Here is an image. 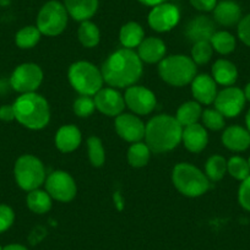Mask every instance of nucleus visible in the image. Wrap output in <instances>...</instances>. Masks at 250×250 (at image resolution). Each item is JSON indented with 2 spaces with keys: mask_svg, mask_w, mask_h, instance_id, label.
<instances>
[{
  "mask_svg": "<svg viewBox=\"0 0 250 250\" xmlns=\"http://www.w3.org/2000/svg\"><path fill=\"white\" fill-rule=\"evenodd\" d=\"M204 125L211 130H221L225 126V117L217 109H206L203 114Z\"/></svg>",
  "mask_w": 250,
  "mask_h": 250,
  "instance_id": "36",
  "label": "nucleus"
},
{
  "mask_svg": "<svg viewBox=\"0 0 250 250\" xmlns=\"http://www.w3.org/2000/svg\"><path fill=\"white\" fill-rule=\"evenodd\" d=\"M114 203H115V206H117L118 210H123V208H124V205H123V199H122V195H120V193H114Z\"/></svg>",
  "mask_w": 250,
  "mask_h": 250,
  "instance_id": "45",
  "label": "nucleus"
},
{
  "mask_svg": "<svg viewBox=\"0 0 250 250\" xmlns=\"http://www.w3.org/2000/svg\"><path fill=\"white\" fill-rule=\"evenodd\" d=\"M227 170L234 179L245 180L250 175V167L247 160L234 156L227 162Z\"/></svg>",
  "mask_w": 250,
  "mask_h": 250,
  "instance_id": "33",
  "label": "nucleus"
},
{
  "mask_svg": "<svg viewBox=\"0 0 250 250\" xmlns=\"http://www.w3.org/2000/svg\"><path fill=\"white\" fill-rule=\"evenodd\" d=\"M69 81L81 96H95L102 88V73L88 62H76L69 69Z\"/></svg>",
  "mask_w": 250,
  "mask_h": 250,
  "instance_id": "6",
  "label": "nucleus"
},
{
  "mask_svg": "<svg viewBox=\"0 0 250 250\" xmlns=\"http://www.w3.org/2000/svg\"><path fill=\"white\" fill-rule=\"evenodd\" d=\"M244 95H245V98H247L248 101L250 102V83H248L247 86H245V90H244Z\"/></svg>",
  "mask_w": 250,
  "mask_h": 250,
  "instance_id": "48",
  "label": "nucleus"
},
{
  "mask_svg": "<svg viewBox=\"0 0 250 250\" xmlns=\"http://www.w3.org/2000/svg\"><path fill=\"white\" fill-rule=\"evenodd\" d=\"M73 108L75 114L79 115V117L81 118L90 117L96 109L95 100L91 98L90 96H81V97H79L78 100L74 102Z\"/></svg>",
  "mask_w": 250,
  "mask_h": 250,
  "instance_id": "37",
  "label": "nucleus"
},
{
  "mask_svg": "<svg viewBox=\"0 0 250 250\" xmlns=\"http://www.w3.org/2000/svg\"><path fill=\"white\" fill-rule=\"evenodd\" d=\"M41 35L37 27L35 26H26V27L21 28L18 33H16L15 42L18 44V47L22 48V49H28V48H32L40 42Z\"/></svg>",
  "mask_w": 250,
  "mask_h": 250,
  "instance_id": "31",
  "label": "nucleus"
},
{
  "mask_svg": "<svg viewBox=\"0 0 250 250\" xmlns=\"http://www.w3.org/2000/svg\"><path fill=\"white\" fill-rule=\"evenodd\" d=\"M93 100L96 108L108 117H118L125 108L124 97L114 88H101Z\"/></svg>",
  "mask_w": 250,
  "mask_h": 250,
  "instance_id": "15",
  "label": "nucleus"
},
{
  "mask_svg": "<svg viewBox=\"0 0 250 250\" xmlns=\"http://www.w3.org/2000/svg\"><path fill=\"white\" fill-rule=\"evenodd\" d=\"M125 104L135 114L145 115L152 112L156 107V96L152 91L143 86H130L125 92Z\"/></svg>",
  "mask_w": 250,
  "mask_h": 250,
  "instance_id": "13",
  "label": "nucleus"
},
{
  "mask_svg": "<svg viewBox=\"0 0 250 250\" xmlns=\"http://www.w3.org/2000/svg\"><path fill=\"white\" fill-rule=\"evenodd\" d=\"M151 150L146 144L134 143L128 151V161L133 167H145L150 160Z\"/></svg>",
  "mask_w": 250,
  "mask_h": 250,
  "instance_id": "29",
  "label": "nucleus"
},
{
  "mask_svg": "<svg viewBox=\"0 0 250 250\" xmlns=\"http://www.w3.org/2000/svg\"><path fill=\"white\" fill-rule=\"evenodd\" d=\"M215 23L208 16H198L188 23L185 35L193 42L210 41L215 35Z\"/></svg>",
  "mask_w": 250,
  "mask_h": 250,
  "instance_id": "19",
  "label": "nucleus"
},
{
  "mask_svg": "<svg viewBox=\"0 0 250 250\" xmlns=\"http://www.w3.org/2000/svg\"><path fill=\"white\" fill-rule=\"evenodd\" d=\"M0 250H3V248H1V247H0Z\"/></svg>",
  "mask_w": 250,
  "mask_h": 250,
  "instance_id": "50",
  "label": "nucleus"
},
{
  "mask_svg": "<svg viewBox=\"0 0 250 250\" xmlns=\"http://www.w3.org/2000/svg\"><path fill=\"white\" fill-rule=\"evenodd\" d=\"M45 234H47V230H45L44 228H43V227H36L35 229L32 230V233H31V235H30L31 244H37V243H40L41 240H42L43 238L45 237Z\"/></svg>",
  "mask_w": 250,
  "mask_h": 250,
  "instance_id": "43",
  "label": "nucleus"
},
{
  "mask_svg": "<svg viewBox=\"0 0 250 250\" xmlns=\"http://www.w3.org/2000/svg\"><path fill=\"white\" fill-rule=\"evenodd\" d=\"M182 134L183 126L174 117L168 114L156 115L146 125V145L151 152H167L179 145Z\"/></svg>",
  "mask_w": 250,
  "mask_h": 250,
  "instance_id": "2",
  "label": "nucleus"
},
{
  "mask_svg": "<svg viewBox=\"0 0 250 250\" xmlns=\"http://www.w3.org/2000/svg\"><path fill=\"white\" fill-rule=\"evenodd\" d=\"M87 148H88V157H90L91 163L95 167H101L104 163L105 155L104 148H103L102 141L97 136H90L87 139Z\"/></svg>",
  "mask_w": 250,
  "mask_h": 250,
  "instance_id": "34",
  "label": "nucleus"
},
{
  "mask_svg": "<svg viewBox=\"0 0 250 250\" xmlns=\"http://www.w3.org/2000/svg\"><path fill=\"white\" fill-rule=\"evenodd\" d=\"M180 20V11L175 5L163 3L153 6L148 14V25L157 32H167L178 25Z\"/></svg>",
  "mask_w": 250,
  "mask_h": 250,
  "instance_id": "12",
  "label": "nucleus"
},
{
  "mask_svg": "<svg viewBox=\"0 0 250 250\" xmlns=\"http://www.w3.org/2000/svg\"><path fill=\"white\" fill-rule=\"evenodd\" d=\"M158 73L165 83L182 87L195 79L196 64L187 55H170L161 60Z\"/></svg>",
  "mask_w": 250,
  "mask_h": 250,
  "instance_id": "4",
  "label": "nucleus"
},
{
  "mask_svg": "<svg viewBox=\"0 0 250 250\" xmlns=\"http://www.w3.org/2000/svg\"><path fill=\"white\" fill-rule=\"evenodd\" d=\"M43 80V71L37 64L25 62L14 70L10 83L15 91L20 93L35 92Z\"/></svg>",
  "mask_w": 250,
  "mask_h": 250,
  "instance_id": "9",
  "label": "nucleus"
},
{
  "mask_svg": "<svg viewBox=\"0 0 250 250\" xmlns=\"http://www.w3.org/2000/svg\"><path fill=\"white\" fill-rule=\"evenodd\" d=\"M81 133L75 125H64L55 135V146L62 152H73L80 146Z\"/></svg>",
  "mask_w": 250,
  "mask_h": 250,
  "instance_id": "22",
  "label": "nucleus"
},
{
  "mask_svg": "<svg viewBox=\"0 0 250 250\" xmlns=\"http://www.w3.org/2000/svg\"><path fill=\"white\" fill-rule=\"evenodd\" d=\"M13 105L15 109V119L26 128L40 130L49 123V104L45 98L37 93H23Z\"/></svg>",
  "mask_w": 250,
  "mask_h": 250,
  "instance_id": "3",
  "label": "nucleus"
},
{
  "mask_svg": "<svg viewBox=\"0 0 250 250\" xmlns=\"http://www.w3.org/2000/svg\"><path fill=\"white\" fill-rule=\"evenodd\" d=\"M201 114H203V109H201L200 103L194 102H185L178 108L177 117L175 119L178 120L182 126H188V125L196 124L198 120L200 119Z\"/></svg>",
  "mask_w": 250,
  "mask_h": 250,
  "instance_id": "26",
  "label": "nucleus"
},
{
  "mask_svg": "<svg viewBox=\"0 0 250 250\" xmlns=\"http://www.w3.org/2000/svg\"><path fill=\"white\" fill-rule=\"evenodd\" d=\"M238 200L240 206L250 212V175L240 184L238 190Z\"/></svg>",
  "mask_w": 250,
  "mask_h": 250,
  "instance_id": "39",
  "label": "nucleus"
},
{
  "mask_svg": "<svg viewBox=\"0 0 250 250\" xmlns=\"http://www.w3.org/2000/svg\"><path fill=\"white\" fill-rule=\"evenodd\" d=\"M213 48L210 41H200L194 43L191 48V59L195 64H206L212 57Z\"/></svg>",
  "mask_w": 250,
  "mask_h": 250,
  "instance_id": "35",
  "label": "nucleus"
},
{
  "mask_svg": "<svg viewBox=\"0 0 250 250\" xmlns=\"http://www.w3.org/2000/svg\"><path fill=\"white\" fill-rule=\"evenodd\" d=\"M3 250H28V249L20 244H10V245H6L5 248H3Z\"/></svg>",
  "mask_w": 250,
  "mask_h": 250,
  "instance_id": "46",
  "label": "nucleus"
},
{
  "mask_svg": "<svg viewBox=\"0 0 250 250\" xmlns=\"http://www.w3.org/2000/svg\"><path fill=\"white\" fill-rule=\"evenodd\" d=\"M238 37L245 45L250 47V14L244 16L238 23Z\"/></svg>",
  "mask_w": 250,
  "mask_h": 250,
  "instance_id": "40",
  "label": "nucleus"
},
{
  "mask_svg": "<svg viewBox=\"0 0 250 250\" xmlns=\"http://www.w3.org/2000/svg\"><path fill=\"white\" fill-rule=\"evenodd\" d=\"M222 143L228 150L242 152L250 147V133L243 126L232 125L223 133Z\"/></svg>",
  "mask_w": 250,
  "mask_h": 250,
  "instance_id": "20",
  "label": "nucleus"
},
{
  "mask_svg": "<svg viewBox=\"0 0 250 250\" xmlns=\"http://www.w3.org/2000/svg\"><path fill=\"white\" fill-rule=\"evenodd\" d=\"M211 45L220 54H229L235 49V38L227 31L215 32L210 40Z\"/></svg>",
  "mask_w": 250,
  "mask_h": 250,
  "instance_id": "30",
  "label": "nucleus"
},
{
  "mask_svg": "<svg viewBox=\"0 0 250 250\" xmlns=\"http://www.w3.org/2000/svg\"><path fill=\"white\" fill-rule=\"evenodd\" d=\"M244 91L234 86H228L225 90L217 93L215 100L216 109L223 115V117L234 118L240 114L245 105Z\"/></svg>",
  "mask_w": 250,
  "mask_h": 250,
  "instance_id": "11",
  "label": "nucleus"
},
{
  "mask_svg": "<svg viewBox=\"0 0 250 250\" xmlns=\"http://www.w3.org/2000/svg\"><path fill=\"white\" fill-rule=\"evenodd\" d=\"M119 38L122 44L126 49H131L140 45V43L144 41V30L138 22H128L125 23L120 28Z\"/></svg>",
  "mask_w": 250,
  "mask_h": 250,
  "instance_id": "25",
  "label": "nucleus"
},
{
  "mask_svg": "<svg viewBox=\"0 0 250 250\" xmlns=\"http://www.w3.org/2000/svg\"><path fill=\"white\" fill-rule=\"evenodd\" d=\"M206 177L212 182H217L223 178L227 172V161L220 155H213L206 162Z\"/></svg>",
  "mask_w": 250,
  "mask_h": 250,
  "instance_id": "32",
  "label": "nucleus"
},
{
  "mask_svg": "<svg viewBox=\"0 0 250 250\" xmlns=\"http://www.w3.org/2000/svg\"><path fill=\"white\" fill-rule=\"evenodd\" d=\"M190 4L200 11H212L217 5V0H190Z\"/></svg>",
  "mask_w": 250,
  "mask_h": 250,
  "instance_id": "41",
  "label": "nucleus"
},
{
  "mask_svg": "<svg viewBox=\"0 0 250 250\" xmlns=\"http://www.w3.org/2000/svg\"><path fill=\"white\" fill-rule=\"evenodd\" d=\"M69 15L76 21H87L98 9V0H64Z\"/></svg>",
  "mask_w": 250,
  "mask_h": 250,
  "instance_id": "23",
  "label": "nucleus"
},
{
  "mask_svg": "<svg viewBox=\"0 0 250 250\" xmlns=\"http://www.w3.org/2000/svg\"><path fill=\"white\" fill-rule=\"evenodd\" d=\"M141 4L144 5H147V6H156V5H160V4L166 3L167 0H139Z\"/></svg>",
  "mask_w": 250,
  "mask_h": 250,
  "instance_id": "44",
  "label": "nucleus"
},
{
  "mask_svg": "<svg viewBox=\"0 0 250 250\" xmlns=\"http://www.w3.org/2000/svg\"><path fill=\"white\" fill-rule=\"evenodd\" d=\"M79 40L86 48H93L100 43L101 33L97 26L91 21H83L78 31Z\"/></svg>",
  "mask_w": 250,
  "mask_h": 250,
  "instance_id": "28",
  "label": "nucleus"
},
{
  "mask_svg": "<svg viewBox=\"0 0 250 250\" xmlns=\"http://www.w3.org/2000/svg\"><path fill=\"white\" fill-rule=\"evenodd\" d=\"M248 163H249V167H250V157H249V160H248Z\"/></svg>",
  "mask_w": 250,
  "mask_h": 250,
  "instance_id": "49",
  "label": "nucleus"
},
{
  "mask_svg": "<svg viewBox=\"0 0 250 250\" xmlns=\"http://www.w3.org/2000/svg\"><path fill=\"white\" fill-rule=\"evenodd\" d=\"M172 180L179 193L190 198L203 195L210 188L208 178L190 163H178L173 169Z\"/></svg>",
  "mask_w": 250,
  "mask_h": 250,
  "instance_id": "5",
  "label": "nucleus"
},
{
  "mask_svg": "<svg viewBox=\"0 0 250 250\" xmlns=\"http://www.w3.org/2000/svg\"><path fill=\"white\" fill-rule=\"evenodd\" d=\"M213 18L220 25L230 27L242 20V9L233 0H222L213 9Z\"/></svg>",
  "mask_w": 250,
  "mask_h": 250,
  "instance_id": "18",
  "label": "nucleus"
},
{
  "mask_svg": "<svg viewBox=\"0 0 250 250\" xmlns=\"http://www.w3.org/2000/svg\"><path fill=\"white\" fill-rule=\"evenodd\" d=\"M182 140L185 147L190 152L199 153L206 147L208 143V136L205 128L200 124H191L184 126L182 134Z\"/></svg>",
  "mask_w": 250,
  "mask_h": 250,
  "instance_id": "17",
  "label": "nucleus"
},
{
  "mask_svg": "<svg viewBox=\"0 0 250 250\" xmlns=\"http://www.w3.org/2000/svg\"><path fill=\"white\" fill-rule=\"evenodd\" d=\"M15 215H14L13 208L8 205L0 204V233L5 232L13 226Z\"/></svg>",
  "mask_w": 250,
  "mask_h": 250,
  "instance_id": "38",
  "label": "nucleus"
},
{
  "mask_svg": "<svg viewBox=\"0 0 250 250\" xmlns=\"http://www.w3.org/2000/svg\"><path fill=\"white\" fill-rule=\"evenodd\" d=\"M245 124H247V130L250 133V109L248 110L247 115H245Z\"/></svg>",
  "mask_w": 250,
  "mask_h": 250,
  "instance_id": "47",
  "label": "nucleus"
},
{
  "mask_svg": "<svg viewBox=\"0 0 250 250\" xmlns=\"http://www.w3.org/2000/svg\"><path fill=\"white\" fill-rule=\"evenodd\" d=\"M166 54V44L162 40L157 37L144 38L139 45V58L141 62L153 64L163 59Z\"/></svg>",
  "mask_w": 250,
  "mask_h": 250,
  "instance_id": "21",
  "label": "nucleus"
},
{
  "mask_svg": "<svg viewBox=\"0 0 250 250\" xmlns=\"http://www.w3.org/2000/svg\"><path fill=\"white\" fill-rule=\"evenodd\" d=\"M146 125L136 115L122 113L115 118V130L118 135L129 143H139L145 138Z\"/></svg>",
  "mask_w": 250,
  "mask_h": 250,
  "instance_id": "14",
  "label": "nucleus"
},
{
  "mask_svg": "<svg viewBox=\"0 0 250 250\" xmlns=\"http://www.w3.org/2000/svg\"><path fill=\"white\" fill-rule=\"evenodd\" d=\"M45 189L50 198L62 203H69L76 195L78 188L74 178L69 173L55 170L45 180Z\"/></svg>",
  "mask_w": 250,
  "mask_h": 250,
  "instance_id": "10",
  "label": "nucleus"
},
{
  "mask_svg": "<svg viewBox=\"0 0 250 250\" xmlns=\"http://www.w3.org/2000/svg\"><path fill=\"white\" fill-rule=\"evenodd\" d=\"M27 206L32 212L42 215V213L48 212L52 208V198L47 191L36 189L28 193Z\"/></svg>",
  "mask_w": 250,
  "mask_h": 250,
  "instance_id": "27",
  "label": "nucleus"
},
{
  "mask_svg": "<svg viewBox=\"0 0 250 250\" xmlns=\"http://www.w3.org/2000/svg\"><path fill=\"white\" fill-rule=\"evenodd\" d=\"M191 92L199 103L211 104L215 102L217 96L216 81L206 74L195 76V79L191 81Z\"/></svg>",
  "mask_w": 250,
  "mask_h": 250,
  "instance_id": "16",
  "label": "nucleus"
},
{
  "mask_svg": "<svg viewBox=\"0 0 250 250\" xmlns=\"http://www.w3.org/2000/svg\"><path fill=\"white\" fill-rule=\"evenodd\" d=\"M15 119V109H14V105L6 104L0 107V120H4V122H11V120Z\"/></svg>",
  "mask_w": 250,
  "mask_h": 250,
  "instance_id": "42",
  "label": "nucleus"
},
{
  "mask_svg": "<svg viewBox=\"0 0 250 250\" xmlns=\"http://www.w3.org/2000/svg\"><path fill=\"white\" fill-rule=\"evenodd\" d=\"M68 25V11L64 4L57 0L43 5L37 16V28L42 35L54 37L60 35Z\"/></svg>",
  "mask_w": 250,
  "mask_h": 250,
  "instance_id": "8",
  "label": "nucleus"
},
{
  "mask_svg": "<svg viewBox=\"0 0 250 250\" xmlns=\"http://www.w3.org/2000/svg\"><path fill=\"white\" fill-rule=\"evenodd\" d=\"M212 76L216 83L223 86H232L238 79V70L232 62L218 59L212 66Z\"/></svg>",
  "mask_w": 250,
  "mask_h": 250,
  "instance_id": "24",
  "label": "nucleus"
},
{
  "mask_svg": "<svg viewBox=\"0 0 250 250\" xmlns=\"http://www.w3.org/2000/svg\"><path fill=\"white\" fill-rule=\"evenodd\" d=\"M101 73L103 80L109 86L118 88L130 87L143 74V62L135 52L123 48L108 57Z\"/></svg>",
  "mask_w": 250,
  "mask_h": 250,
  "instance_id": "1",
  "label": "nucleus"
},
{
  "mask_svg": "<svg viewBox=\"0 0 250 250\" xmlns=\"http://www.w3.org/2000/svg\"><path fill=\"white\" fill-rule=\"evenodd\" d=\"M14 173L19 187L26 191L36 190L45 182L44 166L32 155L21 156L16 161Z\"/></svg>",
  "mask_w": 250,
  "mask_h": 250,
  "instance_id": "7",
  "label": "nucleus"
}]
</instances>
